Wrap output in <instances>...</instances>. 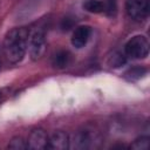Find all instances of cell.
Returning a JSON list of instances; mask_svg holds the SVG:
<instances>
[{
	"mask_svg": "<svg viewBox=\"0 0 150 150\" xmlns=\"http://www.w3.org/2000/svg\"><path fill=\"white\" fill-rule=\"evenodd\" d=\"M0 68H1V59H0Z\"/></svg>",
	"mask_w": 150,
	"mask_h": 150,
	"instance_id": "cell-15",
	"label": "cell"
},
{
	"mask_svg": "<svg viewBox=\"0 0 150 150\" xmlns=\"http://www.w3.org/2000/svg\"><path fill=\"white\" fill-rule=\"evenodd\" d=\"M73 148L75 149H89L95 146V143L98 142L96 131L91 129H81L79 130L73 138Z\"/></svg>",
	"mask_w": 150,
	"mask_h": 150,
	"instance_id": "cell-5",
	"label": "cell"
},
{
	"mask_svg": "<svg viewBox=\"0 0 150 150\" xmlns=\"http://www.w3.org/2000/svg\"><path fill=\"white\" fill-rule=\"evenodd\" d=\"M145 74H146V68L145 67H143V66H135V67L130 68L128 71H125L124 75L129 80L135 81V80H138V79L143 77Z\"/></svg>",
	"mask_w": 150,
	"mask_h": 150,
	"instance_id": "cell-11",
	"label": "cell"
},
{
	"mask_svg": "<svg viewBox=\"0 0 150 150\" xmlns=\"http://www.w3.org/2000/svg\"><path fill=\"white\" fill-rule=\"evenodd\" d=\"M131 148L136 149V150H148L149 149V137L141 136V137L136 138L134 141V143L131 144Z\"/></svg>",
	"mask_w": 150,
	"mask_h": 150,
	"instance_id": "cell-13",
	"label": "cell"
},
{
	"mask_svg": "<svg viewBox=\"0 0 150 150\" xmlns=\"http://www.w3.org/2000/svg\"><path fill=\"white\" fill-rule=\"evenodd\" d=\"M8 148L9 149H14V150H21V149H27L28 145H27V141H25L20 136H16V137H13L9 141Z\"/></svg>",
	"mask_w": 150,
	"mask_h": 150,
	"instance_id": "cell-12",
	"label": "cell"
},
{
	"mask_svg": "<svg viewBox=\"0 0 150 150\" xmlns=\"http://www.w3.org/2000/svg\"><path fill=\"white\" fill-rule=\"evenodd\" d=\"M71 62V54L67 49H59L52 57V64L56 69H64Z\"/></svg>",
	"mask_w": 150,
	"mask_h": 150,
	"instance_id": "cell-9",
	"label": "cell"
},
{
	"mask_svg": "<svg viewBox=\"0 0 150 150\" xmlns=\"http://www.w3.org/2000/svg\"><path fill=\"white\" fill-rule=\"evenodd\" d=\"M91 35V27L87 25H82L75 28L73 35H71V45L80 49L87 45Z\"/></svg>",
	"mask_w": 150,
	"mask_h": 150,
	"instance_id": "cell-7",
	"label": "cell"
},
{
	"mask_svg": "<svg viewBox=\"0 0 150 150\" xmlns=\"http://www.w3.org/2000/svg\"><path fill=\"white\" fill-rule=\"evenodd\" d=\"M27 145L29 149L40 150L48 148V135L43 129H34L27 139Z\"/></svg>",
	"mask_w": 150,
	"mask_h": 150,
	"instance_id": "cell-6",
	"label": "cell"
},
{
	"mask_svg": "<svg viewBox=\"0 0 150 150\" xmlns=\"http://www.w3.org/2000/svg\"><path fill=\"white\" fill-rule=\"evenodd\" d=\"M125 63V54L122 53H115L110 57V64L111 67H120Z\"/></svg>",
	"mask_w": 150,
	"mask_h": 150,
	"instance_id": "cell-14",
	"label": "cell"
},
{
	"mask_svg": "<svg viewBox=\"0 0 150 150\" xmlns=\"http://www.w3.org/2000/svg\"><path fill=\"white\" fill-rule=\"evenodd\" d=\"M30 30L27 27H15L7 32L2 43V50L6 59L12 63H19L28 49Z\"/></svg>",
	"mask_w": 150,
	"mask_h": 150,
	"instance_id": "cell-1",
	"label": "cell"
},
{
	"mask_svg": "<svg viewBox=\"0 0 150 150\" xmlns=\"http://www.w3.org/2000/svg\"><path fill=\"white\" fill-rule=\"evenodd\" d=\"M83 8L89 13H103L104 12V2L101 0H87L83 4Z\"/></svg>",
	"mask_w": 150,
	"mask_h": 150,
	"instance_id": "cell-10",
	"label": "cell"
},
{
	"mask_svg": "<svg viewBox=\"0 0 150 150\" xmlns=\"http://www.w3.org/2000/svg\"><path fill=\"white\" fill-rule=\"evenodd\" d=\"M149 0H127L125 12L128 16L136 22L144 21L149 14Z\"/></svg>",
	"mask_w": 150,
	"mask_h": 150,
	"instance_id": "cell-4",
	"label": "cell"
},
{
	"mask_svg": "<svg viewBox=\"0 0 150 150\" xmlns=\"http://www.w3.org/2000/svg\"><path fill=\"white\" fill-rule=\"evenodd\" d=\"M124 54L128 57L141 60L149 54V41L144 35L132 36L124 46Z\"/></svg>",
	"mask_w": 150,
	"mask_h": 150,
	"instance_id": "cell-2",
	"label": "cell"
},
{
	"mask_svg": "<svg viewBox=\"0 0 150 150\" xmlns=\"http://www.w3.org/2000/svg\"><path fill=\"white\" fill-rule=\"evenodd\" d=\"M69 136L61 130L54 131L49 137H48V149H54V150H64L69 148Z\"/></svg>",
	"mask_w": 150,
	"mask_h": 150,
	"instance_id": "cell-8",
	"label": "cell"
},
{
	"mask_svg": "<svg viewBox=\"0 0 150 150\" xmlns=\"http://www.w3.org/2000/svg\"><path fill=\"white\" fill-rule=\"evenodd\" d=\"M46 32L42 28H36L29 35L28 49L29 56L33 61L40 60L46 52Z\"/></svg>",
	"mask_w": 150,
	"mask_h": 150,
	"instance_id": "cell-3",
	"label": "cell"
}]
</instances>
